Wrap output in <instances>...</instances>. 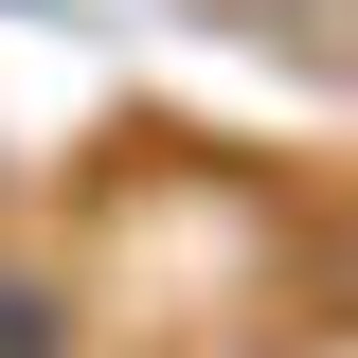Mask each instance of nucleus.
Wrapping results in <instances>:
<instances>
[{
	"mask_svg": "<svg viewBox=\"0 0 358 358\" xmlns=\"http://www.w3.org/2000/svg\"><path fill=\"white\" fill-rule=\"evenodd\" d=\"M0 358H72V305H54L36 268H0Z\"/></svg>",
	"mask_w": 358,
	"mask_h": 358,
	"instance_id": "1",
	"label": "nucleus"
}]
</instances>
